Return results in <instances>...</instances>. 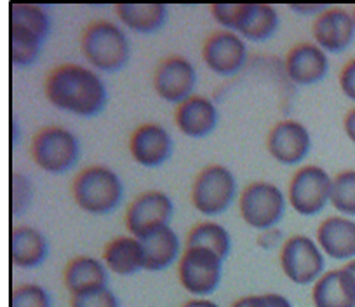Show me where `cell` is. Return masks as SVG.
Masks as SVG:
<instances>
[{"mask_svg":"<svg viewBox=\"0 0 355 307\" xmlns=\"http://www.w3.org/2000/svg\"><path fill=\"white\" fill-rule=\"evenodd\" d=\"M82 53L85 60L100 72H119L131 58L129 39L122 28L110 22H96L82 35Z\"/></svg>","mask_w":355,"mask_h":307,"instance_id":"3957f363","label":"cell"},{"mask_svg":"<svg viewBox=\"0 0 355 307\" xmlns=\"http://www.w3.org/2000/svg\"><path fill=\"white\" fill-rule=\"evenodd\" d=\"M266 147L275 161L282 165H298L309 156L312 149L310 133L302 122L298 121H281L270 129Z\"/></svg>","mask_w":355,"mask_h":307,"instance_id":"4fadbf2b","label":"cell"},{"mask_svg":"<svg viewBox=\"0 0 355 307\" xmlns=\"http://www.w3.org/2000/svg\"><path fill=\"white\" fill-rule=\"evenodd\" d=\"M187 248H207L225 260L232 248L230 233L216 222H202L190 231Z\"/></svg>","mask_w":355,"mask_h":307,"instance_id":"484cf974","label":"cell"},{"mask_svg":"<svg viewBox=\"0 0 355 307\" xmlns=\"http://www.w3.org/2000/svg\"><path fill=\"white\" fill-rule=\"evenodd\" d=\"M331 204L340 213L355 217V169H347L334 176Z\"/></svg>","mask_w":355,"mask_h":307,"instance_id":"f1b7e54d","label":"cell"},{"mask_svg":"<svg viewBox=\"0 0 355 307\" xmlns=\"http://www.w3.org/2000/svg\"><path fill=\"white\" fill-rule=\"evenodd\" d=\"M173 201L160 190L139 194L135 197L125 213V227L129 234L138 240L167 227L173 218Z\"/></svg>","mask_w":355,"mask_h":307,"instance_id":"30bf717a","label":"cell"},{"mask_svg":"<svg viewBox=\"0 0 355 307\" xmlns=\"http://www.w3.org/2000/svg\"><path fill=\"white\" fill-rule=\"evenodd\" d=\"M281 267L289 281L305 286L315 283L324 274L326 255L315 241L298 234L286 240L282 244Z\"/></svg>","mask_w":355,"mask_h":307,"instance_id":"ba28073f","label":"cell"},{"mask_svg":"<svg viewBox=\"0 0 355 307\" xmlns=\"http://www.w3.org/2000/svg\"><path fill=\"white\" fill-rule=\"evenodd\" d=\"M115 13L124 26L138 33L157 32L167 19V8L164 4H119Z\"/></svg>","mask_w":355,"mask_h":307,"instance_id":"cb8c5ba5","label":"cell"},{"mask_svg":"<svg viewBox=\"0 0 355 307\" xmlns=\"http://www.w3.org/2000/svg\"><path fill=\"white\" fill-rule=\"evenodd\" d=\"M176 124L190 138H204L218 124L216 105L206 97H190L176 108Z\"/></svg>","mask_w":355,"mask_h":307,"instance_id":"d6986e66","label":"cell"},{"mask_svg":"<svg viewBox=\"0 0 355 307\" xmlns=\"http://www.w3.org/2000/svg\"><path fill=\"white\" fill-rule=\"evenodd\" d=\"M281 243H282V233L277 227L261 231V234H259L258 238V247H261L263 250H272V248L279 247Z\"/></svg>","mask_w":355,"mask_h":307,"instance_id":"d590c367","label":"cell"},{"mask_svg":"<svg viewBox=\"0 0 355 307\" xmlns=\"http://www.w3.org/2000/svg\"><path fill=\"white\" fill-rule=\"evenodd\" d=\"M182 307H220L214 300L204 299V297H197V299L189 300V302L183 304Z\"/></svg>","mask_w":355,"mask_h":307,"instance_id":"74e56055","label":"cell"},{"mask_svg":"<svg viewBox=\"0 0 355 307\" xmlns=\"http://www.w3.org/2000/svg\"><path fill=\"white\" fill-rule=\"evenodd\" d=\"M129 152L138 165L157 168L164 165L173 154V138L160 124H143L135 129L129 140Z\"/></svg>","mask_w":355,"mask_h":307,"instance_id":"5bb4252c","label":"cell"},{"mask_svg":"<svg viewBox=\"0 0 355 307\" xmlns=\"http://www.w3.org/2000/svg\"><path fill=\"white\" fill-rule=\"evenodd\" d=\"M352 16H354V22H355V9H354V15H352Z\"/></svg>","mask_w":355,"mask_h":307,"instance_id":"60d3db41","label":"cell"},{"mask_svg":"<svg viewBox=\"0 0 355 307\" xmlns=\"http://www.w3.org/2000/svg\"><path fill=\"white\" fill-rule=\"evenodd\" d=\"M241 217L249 227L266 231L274 229L286 213V196L275 183H249L241 194Z\"/></svg>","mask_w":355,"mask_h":307,"instance_id":"5b68a950","label":"cell"},{"mask_svg":"<svg viewBox=\"0 0 355 307\" xmlns=\"http://www.w3.org/2000/svg\"><path fill=\"white\" fill-rule=\"evenodd\" d=\"M103 262L119 276H131L145 269V250L138 238L121 236L105 247Z\"/></svg>","mask_w":355,"mask_h":307,"instance_id":"7402d4cb","label":"cell"},{"mask_svg":"<svg viewBox=\"0 0 355 307\" xmlns=\"http://www.w3.org/2000/svg\"><path fill=\"white\" fill-rule=\"evenodd\" d=\"M70 307H121L119 299L108 286L85 292L80 295H71Z\"/></svg>","mask_w":355,"mask_h":307,"instance_id":"d6a6232c","label":"cell"},{"mask_svg":"<svg viewBox=\"0 0 355 307\" xmlns=\"http://www.w3.org/2000/svg\"><path fill=\"white\" fill-rule=\"evenodd\" d=\"M279 26V15L274 6L268 4H248L242 25L237 35L248 40L261 42L270 39Z\"/></svg>","mask_w":355,"mask_h":307,"instance_id":"d4e9b609","label":"cell"},{"mask_svg":"<svg viewBox=\"0 0 355 307\" xmlns=\"http://www.w3.org/2000/svg\"><path fill=\"white\" fill-rule=\"evenodd\" d=\"M230 307H293V304L281 293H265V295L242 297Z\"/></svg>","mask_w":355,"mask_h":307,"instance_id":"836d02e7","label":"cell"},{"mask_svg":"<svg viewBox=\"0 0 355 307\" xmlns=\"http://www.w3.org/2000/svg\"><path fill=\"white\" fill-rule=\"evenodd\" d=\"M317 46L326 53H341L355 39V22L343 9H329L320 13L312 26Z\"/></svg>","mask_w":355,"mask_h":307,"instance_id":"9a60e30c","label":"cell"},{"mask_svg":"<svg viewBox=\"0 0 355 307\" xmlns=\"http://www.w3.org/2000/svg\"><path fill=\"white\" fill-rule=\"evenodd\" d=\"M248 4H214L211 8V15L228 32L237 33L242 25Z\"/></svg>","mask_w":355,"mask_h":307,"instance_id":"1f68e13d","label":"cell"},{"mask_svg":"<svg viewBox=\"0 0 355 307\" xmlns=\"http://www.w3.org/2000/svg\"><path fill=\"white\" fill-rule=\"evenodd\" d=\"M143 250H145V271L159 272L166 271L180 257V238L171 225L159 229L155 233L141 238Z\"/></svg>","mask_w":355,"mask_h":307,"instance_id":"603a6c76","label":"cell"},{"mask_svg":"<svg viewBox=\"0 0 355 307\" xmlns=\"http://www.w3.org/2000/svg\"><path fill=\"white\" fill-rule=\"evenodd\" d=\"M73 199L91 215H107L121 204L124 185L114 169L107 166H91L75 176Z\"/></svg>","mask_w":355,"mask_h":307,"instance_id":"7a4b0ae2","label":"cell"},{"mask_svg":"<svg viewBox=\"0 0 355 307\" xmlns=\"http://www.w3.org/2000/svg\"><path fill=\"white\" fill-rule=\"evenodd\" d=\"M237 196V180L234 173L221 165L204 168L192 187L193 206L207 217L221 215L230 208Z\"/></svg>","mask_w":355,"mask_h":307,"instance_id":"8992f818","label":"cell"},{"mask_svg":"<svg viewBox=\"0 0 355 307\" xmlns=\"http://www.w3.org/2000/svg\"><path fill=\"white\" fill-rule=\"evenodd\" d=\"M80 145L77 136L61 126L40 129L32 142V159L40 169L53 175L67 173L77 165Z\"/></svg>","mask_w":355,"mask_h":307,"instance_id":"277c9868","label":"cell"},{"mask_svg":"<svg viewBox=\"0 0 355 307\" xmlns=\"http://www.w3.org/2000/svg\"><path fill=\"white\" fill-rule=\"evenodd\" d=\"M9 26L28 30L44 40L51 28L49 15L46 13V9L35 4H11V8H9Z\"/></svg>","mask_w":355,"mask_h":307,"instance_id":"83f0119b","label":"cell"},{"mask_svg":"<svg viewBox=\"0 0 355 307\" xmlns=\"http://www.w3.org/2000/svg\"><path fill=\"white\" fill-rule=\"evenodd\" d=\"M295 13H303V15H312V13H324L326 8L324 6H291Z\"/></svg>","mask_w":355,"mask_h":307,"instance_id":"f35d334b","label":"cell"},{"mask_svg":"<svg viewBox=\"0 0 355 307\" xmlns=\"http://www.w3.org/2000/svg\"><path fill=\"white\" fill-rule=\"evenodd\" d=\"M345 133L350 138V142L355 143V108L348 112L347 117H345Z\"/></svg>","mask_w":355,"mask_h":307,"instance_id":"8d00e7d4","label":"cell"},{"mask_svg":"<svg viewBox=\"0 0 355 307\" xmlns=\"http://www.w3.org/2000/svg\"><path fill=\"white\" fill-rule=\"evenodd\" d=\"M223 274V258L207 248H187L180 258L178 276L189 293L206 297L216 292Z\"/></svg>","mask_w":355,"mask_h":307,"instance_id":"52a82bcc","label":"cell"},{"mask_svg":"<svg viewBox=\"0 0 355 307\" xmlns=\"http://www.w3.org/2000/svg\"><path fill=\"white\" fill-rule=\"evenodd\" d=\"M340 88L348 100L355 101V60L348 61L340 74Z\"/></svg>","mask_w":355,"mask_h":307,"instance_id":"e575fe53","label":"cell"},{"mask_svg":"<svg viewBox=\"0 0 355 307\" xmlns=\"http://www.w3.org/2000/svg\"><path fill=\"white\" fill-rule=\"evenodd\" d=\"M345 267H347V269H348V271H350V272H352V274H354V276H355V258H354V260H350V262H348V264H347V265H345Z\"/></svg>","mask_w":355,"mask_h":307,"instance_id":"ab89813d","label":"cell"},{"mask_svg":"<svg viewBox=\"0 0 355 307\" xmlns=\"http://www.w3.org/2000/svg\"><path fill=\"white\" fill-rule=\"evenodd\" d=\"M108 285V271L105 262L94 257L80 255L68 262L64 269V286L71 295L103 288Z\"/></svg>","mask_w":355,"mask_h":307,"instance_id":"44dd1931","label":"cell"},{"mask_svg":"<svg viewBox=\"0 0 355 307\" xmlns=\"http://www.w3.org/2000/svg\"><path fill=\"white\" fill-rule=\"evenodd\" d=\"M197 86L196 67L183 56H169L157 65L153 75L155 93L169 103H183Z\"/></svg>","mask_w":355,"mask_h":307,"instance_id":"8fae6325","label":"cell"},{"mask_svg":"<svg viewBox=\"0 0 355 307\" xmlns=\"http://www.w3.org/2000/svg\"><path fill=\"white\" fill-rule=\"evenodd\" d=\"M329 70L326 51L317 44H296L286 56V72L296 86H312L320 83Z\"/></svg>","mask_w":355,"mask_h":307,"instance_id":"2e32d148","label":"cell"},{"mask_svg":"<svg viewBox=\"0 0 355 307\" xmlns=\"http://www.w3.org/2000/svg\"><path fill=\"white\" fill-rule=\"evenodd\" d=\"M9 307H51V295L44 286L26 283L12 290Z\"/></svg>","mask_w":355,"mask_h":307,"instance_id":"f546056e","label":"cell"},{"mask_svg":"<svg viewBox=\"0 0 355 307\" xmlns=\"http://www.w3.org/2000/svg\"><path fill=\"white\" fill-rule=\"evenodd\" d=\"M317 244L334 260L355 258V222L345 217H329L317 231Z\"/></svg>","mask_w":355,"mask_h":307,"instance_id":"ac0fdd59","label":"cell"},{"mask_svg":"<svg viewBox=\"0 0 355 307\" xmlns=\"http://www.w3.org/2000/svg\"><path fill=\"white\" fill-rule=\"evenodd\" d=\"M333 179L320 166H303L289 183V203L296 213L312 217L320 213L331 201Z\"/></svg>","mask_w":355,"mask_h":307,"instance_id":"9c48e42d","label":"cell"},{"mask_svg":"<svg viewBox=\"0 0 355 307\" xmlns=\"http://www.w3.org/2000/svg\"><path fill=\"white\" fill-rule=\"evenodd\" d=\"M315 307H355V276L347 267L327 271L313 283Z\"/></svg>","mask_w":355,"mask_h":307,"instance_id":"e0dca14e","label":"cell"},{"mask_svg":"<svg viewBox=\"0 0 355 307\" xmlns=\"http://www.w3.org/2000/svg\"><path fill=\"white\" fill-rule=\"evenodd\" d=\"M47 240L33 227H15L9 238L11 262L19 269H35L47 258Z\"/></svg>","mask_w":355,"mask_h":307,"instance_id":"ffe728a7","label":"cell"},{"mask_svg":"<svg viewBox=\"0 0 355 307\" xmlns=\"http://www.w3.org/2000/svg\"><path fill=\"white\" fill-rule=\"evenodd\" d=\"M202 58L211 72L221 77H230L241 72L245 65L248 47L241 35L228 30H220L204 42Z\"/></svg>","mask_w":355,"mask_h":307,"instance_id":"7c38bea8","label":"cell"},{"mask_svg":"<svg viewBox=\"0 0 355 307\" xmlns=\"http://www.w3.org/2000/svg\"><path fill=\"white\" fill-rule=\"evenodd\" d=\"M33 199L32 182L23 173H12L11 176V211L12 215L25 213Z\"/></svg>","mask_w":355,"mask_h":307,"instance_id":"4dcf8cb0","label":"cell"},{"mask_svg":"<svg viewBox=\"0 0 355 307\" xmlns=\"http://www.w3.org/2000/svg\"><path fill=\"white\" fill-rule=\"evenodd\" d=\"M46 97L60 110L78 117H93L105 108L107 88L96 72L82 65H61L46 79Z\"/></svg>","mask_w":355,"mask_h":307,"instance_id":"6da1fadb","label":"cell"},{"mask_svg":"<svg viewBox=\"0 0 355 307\" xmlns=\"http://www.w3.org/2000/svg\"><path fill=\"white\" fill-rule=\"evenodd\" d=\"M42 42L44 40L39 35L28 30L9 26V56H11L12 65L28 67L35 63L42 49Z\"/></svg>","mask_w":355,"mask_h":307,"instance_id":"4316f807","label":"cell"}]
</instances>
